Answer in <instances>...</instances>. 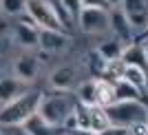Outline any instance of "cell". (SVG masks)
I'll list each match as a JSON object with an SVG mask.
<instances>
[{
	"instance_id": "6da1fadb",
	"label": "cell",
	"mask_w": 148,
	"mask_h": 135,
	"mask_svg": "<svg viewBox=\"0 0 148 135\" xmlns=\"http://www.w3.org/2000/svg\"><path fill=\"white\" fill-rule=\"evenodd\" d=\"M42 98L44 93L40 89H29L18 100L5 104V109L0 111V124H25L33 113H38V109L42 104Z\"/></svg>"
},
{
	"instance_id": "7a4b0ae2",
	"label": "cell",
	"mask_w": 148,
	"mask_h": 135,
	"mask_svg": "<svg viewBox=\"0 0 148 135\" xmlns=\"http://www.w3.org/2000/svg\"><path fill=\"white\" fill-rule=\"evenodd\" d=\"M77 100H73L71 95H66V91H56V93H44L42 104L38 109V113L51 122L53 126H60L64 124V120L69 117V113L75 109Z\"/></svg>"
},
{
	"instance_id": "3957f363",
	"label": "cell",
	"mask_w": 148,
	"mask_h": 135,
	"mask_svg": "<svg viewBox=\"0 0 148 135\" xmlns=\"http://www.w3.org/2000/svg\"><path fill=\"white\" fill-rule=\"evenodd\" d=\"M111 124L115 126H124L130 129L137 122H148V104H144L142 100H126V102H113L111 106H106Z\"/></svg>"
},
{
	"instance_id": "277c9868",
	"label": "cell",
	"mask_w": 148,
	"mask_h": 135,
	"mask_svg": "<svg viewBox=\"0 0 148 135\" xmlns=\"http://www.w3.org/2000/svg\"><path fill=\"white\" fill-rule=\"evenodd\" d=\"M27 13L31 16V20L38 25V29H49V31H64L60 18L56 16L53 7L49 0H27Z\"/></svg>"
},
{
	"instance_id": "5b68a950",
	"label": "cell",
	"mask_w": 148,
	"mask_h": 135,
	"mask_svg": "<svg viewBox=\"0 0 148 135\" xmlns=\"http://www.w3.org/2000/svg\"><path fill=\"white\" fill-rule=\"evenodd\" d=\"M77 27L88 36H102L106 31H111V13H108V9L84 7L77 18Z\"/></svg>"
},
{
	"instance_id": "8992f818",
	"label": "cell",
	"mask_w": 148,
	"mask_h": 135,
	"mask_svg": "<svg viewBox=\"0 0 148 135\" xmlns=\"http://www.w3.org/2000/svg\"><path fill=\"white\" fill-rule=\"evenodd\" d=\"M13 40L25 49H36L40 44V29H38V25L31 20V16L27 11L20 13L16 18V22H13Z\"/></svg>"
},
{
	"instance_id": "52a82bcc",
	"label": "cell",
	"mask_w": 148,
	"mask_h": 135,
	"mask_svg": "<svg viewBox=\"0 0 148 135\" xmlns=\"http://www.w3.org/2000/svg\"><path fill=\"white\" fill-rule=\"evenodd\" d=\"M38 73H40V60H38L33 53H20L18 58L13 60V75H16L18 80L31 84V82L38 78Z\"/></svg>"
},
{
	"instance_id": "ba28073f",
	"label": "cell",
	"mask_w": 148,
	"mask_h": 135,
	"mask_svg": "<svg viewBox=\"0 0 148 135\" xmlns=\"http://www.w3.org/2000/svg\"><path fill=\"white\" fill-rule=\"evenodd\" d=\"M69 44V33L64 31H49V29H40V44L38 49L47 55L60 53V51L66 49Z\"/></svg>"
},
{
	"instance_id": "9c48e42d",
	"label": "cell",
	"mask_w": 148,
	"mask_h": 135,
	"mask_svg": "<svg viewBox=\"0 0 148 135\" xmlns=\"http://www.w3.org/2000/svg\"><path fill=\"white\" fill-rule=\"evenodd\" d=\"M108 13H111V31L115 33L113 38L122 40L124 44H130V42H133V38H135V33H133V27H130L126 13H124L119 7L108 9Z\"/></svg>"
},
{
	"instance_id": "30bf717a",
	"label": "cell",
	"mask_w": 148,
	"mask_h": 135,
	"mask_svg": "<svg viewBox=\"0 0 148 135\" xmlns=\"http://www.w3.org/2000/svg\"><path fill=\"white\" fill-rule=\"evenodd\" d=\"M31 86L27 82L18 80L16 75H9V78H0V102L2 104H9L13 100H18L20 95H25Z\"/></svg>"
},
{
	"instance_id": "8fae6325",
	"label": "cell",
	"mask_w": 148,
	"mask_h": 135,
	"mask_svg": "<svg viewBox=\"0 0 148 135\" xmlns=\"http://www.w3.org/2000/svg\"><path fill=\"white\" fill-rule=\"evenodd\" d=\"M75 80H77V73L69 64H62V67L53 69V73L49 75V84L53 91H71Z\"/></svg>"
},
{
	"instance_id": "7c38bea8",
	"label": "cell",
	"mask_w": 148,
	"mask_h": 135,
	"mask_svg": "<svg viewBox=\"0 0 148 135\" xmlns=\"http://www.w3.org/2000/svg\"><path fill=\"white\" fill-rule=\"evenodd\" d=\"M122 62L126 67H139V69H146L148 71V58H146V51H144L142 42L126 44L124 53H122Z\"/></svg>"
},
{
	"instance_id": "4fadbf2b",
	"label": "cell",
	"mask_w": 148,
	"mask_h": 135,
	"mask_svg": "<svg viewBox=\"0 0 148 135\" xmlns=\"http://www.w3.org/2000/svg\"><path fill=\"white\" fill-rule=\"evenodd\" d=\"M25 129L29 131L31 135H62V133H64L60 126H53L51 122H47L40 113H33V115L27 120Z\"/></svg>"
},
{
	"instance_id": "5bb4252c",
	"label": "cell",
	"mask_w": 148,
	"mask_h": 135,
	"mask_svg": "<svg viewBox=\"0 0 148 135\" xmlns=\"http://www.w3.org/2000/svg\"><path fill=\"white\" fill-rule=\"evenodd\" d=\"M124 47L126 44L117 38H106L97 44V53L104 58L106 62H113V60H122V53H124Z\"/></svg>"
},
{
	"instance_id": "9a60e30c",
	"label": "cell",
	"mask_w": 148,
	"mask_h": 135,
	"mask_svg": "<svg viewBox=\"0 0 148 135\" xmlns=\"http://www.w3.org/2000/svg\"><path fill=\"white\" fill-rule=\"evenodd\" d=\"M95 80V102L97 106H111L115 102V89L113 82H108L106 78H93Z\"/></svg>"
},
{
	"instance_id": "2e32d148",
	"label": "cell",
	"mask_w": 148,
	"mask_h": 135,
	"mask_svg": "<svg viewBox=\"0 0 148 135\" xmlns=\"http://www.w3.org/2000/svg\"><path fill=\"white\" fill-rule=\"evenodd\" d=\"M88 122H91V131L95 135L102 133L104 129L111 126V117H108V111L104 106H88Z\"/></svg>"
},
{
	"instance_id": "e0dca14e",
	"label": "cell",
	"mask_w": 148,
	"mask_h": 135,
	"mask_svg": "<svg viewBox=\"0 0 148 135\" xmlns=\"http://www.w3.org/2000/svg\"><path fill=\"white\" fill-rule=\"evenodd\" d=\"M113 89H115V102L142 100V91H139L137 86H133L130 82H126V80H117L115 84H113Z\"/></svg>"
},
{
	"instance_id": "ac0fdd59",
	"label": "cell",
	"mask_w": 148,
	"mask_h": 135,
	"mask_svg": "<svg viewBox=\"0 0 148 135\" xmlns=\"http://www.w3.org/2000/svg\"><path fill=\"white\" fill-rule=\"evenodd\" d=\"M77 102L84 106H97L95 102V80H84L77 86Z\"/></svg>"
},
{
	"instance_id": "d6986e66",
	"label": "cell",
	"mask_w": 148,
	"mask_h": 135,
	"mask_svg": "<svg viewBox=\"0 0 148 135\" xmlns=\"http://www.w3.org/2000/svg\"><path fill=\"white\" fill-rule=\"evenodd\" d=\"M86 67L91 71L93 78H104V69H106V60L97 53V49H93L86 53Z\"/></svg>"
},
{
	"instance_id": "ffe728a7",
	"label": "cell",
	"mask_w": 148,
	"mask_h": 135,
	"mask_svg": "<svg viewBox=\"0 0 148 135\" xmlns=\"http://www.w3.org/2000/svg\"><path fill=\"white\" fill-rule=\"evenodd\" d=\"M124 80L130 82L133 86H137V89L144 93V89H146V69L126 67V71H124Z\"/></svg>"
},
{
	"instance_id": "44dd1931",
	"label": "cell",
	"mask_w": 148,
	"mask_h": 135,
	"mask_svg": "<svg viewBox=\"0 0 148 135\" xmlns=\"http://www.w3.org/2000/svg\"><path fill=\"white\" fill-rule=\"evenodd\" d=\"M124 71H126V64L122 60H113V62H106V69H104V78L108 82H115L124 80Z\"/></svg>"
},
{
	"instance_id": "7402d4cb",
	"label": "cell",
	"mask_w": 148,
	"mask_h": 135,
	"mask_svg": "<svg viewBox=\"0 0 148 135\" xmlns=\"http://www.w3.org/2000/svg\"><path fill=\"white\" fill-rule=\"evenodd\" d=\"M0 11L18 18L20 13L27 11V0H0Z\"/></svg>"
},
{
	"instance_id": "603a6c76",
	"label": "cell",
	"mask_w": 148,
	"mask_h": 135,
	"mask_svg": "<svg viewBox=\"0 0 148 135\" xmlns=\"http://www.w3.org/2000/svg\"><path fill=\"white\" fill-rule=\"evenodd\" d=\"M124 13H137V11H146V0H122V7H119Z\"/></svg>"
},
{
	"instance_id": "cb8c5ba5",
	"label": "cell",
	"mask_w": 148,
	"mask_h": 135,
	"mask_svg": "<svg viewBox=\"0 0 148 135\" xmlns=\"http://www.w3.org/2000/svg\"><path fill=\"white\" fill-rule=\"evenodd\" d=\"M62 5L66 7V11H69V16L73 18V22L77 25V18H80V13H82V0H62Z\"/></svg>"
},
{
	"instance_id": "d4e9b609",
	"label": "cell",
	"mask_w": 148,
	"mask_h": 135,
	"mask_svg": "<svg viewBox=\"0 0 148 135\" xmlns=\"http://www.w3.org/2000/svg\"><path fill=\"white\" fill-rule=\"evenodd\" d=\"M0 135H31L25 124H0Z\"/></svg>"
},
{
	"instance_id": "484cf974",
	"label": "cell",
	"mask_w": 148,
	"mask_h": 135,
	"mask_svg": "<svg viewBox=\"0 0 148 135\" xmlns=\"http://www.w3.org/2000/svg\"><path fill=\"white\" fill-rule=\"evenodd\" d=\"M130 135H148V122H137L128 129Z\"/></svg>"
},
{
	"instance_id": "4316f807",
	"label": "cell",
	"mask_w": 148,
	"mask_h": 135,
	"mask_svg": "<svg viewBox=\"0 0 148 135\" xmlns=\"http://www.w3.org/2000/svg\"><path fill=\"white\" fill-rule=\"evenodd\" d=\"M97 135H128V129H124V126H115V124H111L108 129H104L102 133Z\"/></svg>"
},
{
	"instance_id": "83f0119b",
	"label": "cell",
	"mask_w": 148,
	"mask_h": 135,
	"mask_svg": "<svg viewBox=\"0 0 148 135\" xmlns=\"http://www.w3.org/2000/svg\"><path fill=\"white\" fill-rule=\"evenodd\" d=\"M82 7H95V9H111L108 0H82Z\"/></svg>"
},
{
	"instance_id": "f1b7e54d",
	"label": "cell",
	"mask_w": 148,
	"mask_h": 135,
	"mask_svg": "<svg viewBox=\"0 0 148 135\" xmlns=\"http://www.w3.org/2000/svg\"><path fill=\"white\" fill-rule=\"evenodd\" d=\"M7 44H9V42H7V36H5V33H0V55L7 51Z\"/></svg>"
},
{
	"instance_id": "f546056e",
	"label": "cell",
	"mask_w": 148,
	"mask_h": 135,
	"mask_svg": "<svg viewBox=\"0 0 148 135\" xmlns=\"http://www.w3.org/2000/svg\"><path fill=\"white\" fill-rule=\"evenodd\" d=\"M142 47H144V51H146V58H148V38H146V40H142Z\"/></svg>"
},
{
	"instance_id": "4dcf8cb0",
	"label": "cell",
	"mask_w": 148,
	"mask_h": 135,
	"mask_svg": "<svg viewBox=\"0 0 148 135\" xmlns=\"http://www.w3.org/2000/svg\"><path fill=\"white\" fill-rule=\"evenodd\" d=\"M144 93H148V71H146V89H144Z\"/></svg>"
},
{
	"instance_id": "1f68e13d",
	"label": "cell",
	"mask_w": 148,
	"mask_h": 135,
	"mask_svg": "<svg viewBox=\"0 0 148 135\" xmlns=\"http://www.w3.org/2000/svg\"><path fill=\"white\" fill-rule=\"evenodd\" d=\"M2 109H5V104H2V102H0V111H2Z\"/></svg>"
},
{
	"instance_id": "d6a6232c",
	"label": "cell",
	"mask_w": 148,
	"mask_h": 135,
	"mask_svg": "<svg viewBox=\"0 0 148 135\" xmlns=\"http://www.w3.org/2000/svg\"><path fill=\"white\" fill-rule=\"evenodd\" d=\"M62 135H71V133H62Z\"/></svg>"
},
{
	"instance_id": "836d02e7",
	"label": "cell",
	"mask_w": 148,
	"mask_h": 135,
	"mask_svg": "<svg viewBox=\"0 0 148 135\" xmlns=\"http://www.w3.org/2000/svg\"><path fill=\"white\" fill-rule=\"evenodd\" d=\"M146 31H148V27H146ZM146 38H148V33H146Z\"/></svg>"
},
{
	"instance_id": "e575fe53",
	"label": "cell",
	"mask_w": 148,
	"mask_h": 135,
	"mask_svg": "<svg viewBox=\"0 0 148 135\" xmlns=\"http://www.w3.org/2000/svg\"><path fill=\"white\" fill-rule=\"evenodd\" d=\"M128 135H130V133H128Z\"/></svg>"
}]
</instances>
